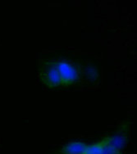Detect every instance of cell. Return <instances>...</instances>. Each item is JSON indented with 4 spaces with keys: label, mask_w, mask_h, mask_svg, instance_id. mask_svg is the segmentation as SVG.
I'll list each match as a JSON object with an SVG mask.
<instances>
[{
    "label": "cell",
    "mask_w": 137,
    "mask_h": 154,
    "mask_svg": "<svg viewBox=\"0 0 137 154\" xmlns=\"http://www.w3.org/2000/svg\"><path fill=\"white\" fill-rule=\"evenodd\" d=\"M55 66L58 71L62 83H72L78 79L77 70L71 63L66 61H61L58 62Z\"/></svg>",
    "instance_id": "6da1fadb"
},
{
    "label": "cell",
    "mask_w": 137,
    "mask_h": 154,
    "mask_svg": "<svg viewBox=\"0 0 137 154\" xmlns=\"http://www.w3.org/2000/svg\"><path fill=\"white\" fill-rule=\"evenodd\" d=\"M44 82L49 87H56L62 84V80L55 66H51L44 74Z\"/></svg>",
    "instance_id": "7a4b0ae2"
},
{
    "label": "cell",
    "mask_w": 137,
    "mask_h": 154,
    "mask_svg": "<svg viewBox=\"0 0 137 154\" xmlns=\"http://www.w3.org/2000/svg\"><path fill=\"white\" fill-rule=\"evenodd\" d=\"M87 148L86 144L81 142H72L63 148V154H84Z\"/></svg>",
    "instance_id": "3957f363"
},
{
    "label": "cell",
    "mask_w": 137,
    "mask_h": 154,
    "mask_svg": "<svg viewBox=\"0 0 137 154\" xmlns=\"http://www.w3.org/2000/svg\"><path fill=\"white\" fill-rule=\"evenodd\" d=\"M101 142L112 146V147L120 151L121 149L125 148L126 143V139L125 137L121 136V135H115V136L103 139Z\"/></svg>",
    "instance_id": "277c9868"
},
{
    "label": "cell",
    "mask_w": 137,
    "mask_h": 154,
    "mask_svg": "<svg viewBox=\"0 0 137 154\" xmlns=\"http://www.w3.org/2000/svg\"><path fill=\"white\" fill-rule=\"evenodd\" d=\"M102 152H103L102 143H98L93 145H87V148L84 154H102Z\"/></svg>",
    "instance_id": "5b68a950"
},
{
    "label": "cell",
    "mask_w": 137,
    "mask_h": 154,
    "mask_svg": "<svg viewBox=\"0 0 137 154\" xmlns=\"http://www.w3.org/2000/svg\"><path fill=\"white\" fill-rule=\"evenodd\" d=\"M102 143V149L103 152L102 154H120V151L116 148H114L112 146L106 144L104 143L100 142Z\"/></svg>",
    "instance_id": "8992f818"
}]
</instances>
